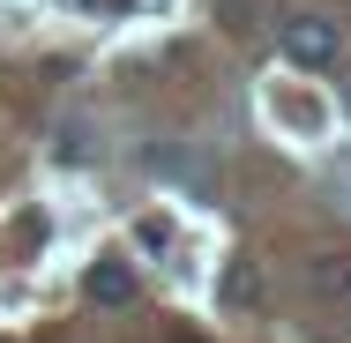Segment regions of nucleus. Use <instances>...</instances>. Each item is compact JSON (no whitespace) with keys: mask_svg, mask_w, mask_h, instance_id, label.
Instances as JSON below:
<instances>
[{"mask_svg":"<svg viewBox=\"0 0 351 343\" xmlns=\"http://www.w3.org/2000/svg\"><path fill=\"white\" fill-rule=\"evenodd\" d=\"M277 45H284V60H291V68H337V60H344V23H337V15L299 8V15H284Z\"/></svg>","mask_w":351,"mask_h":343,"instance_id":"obj_1","label":"nucleus"},{"mask_svg":"<svg viewBox=\"0 0 351 343\" xmlns=\"http://www.w3.org/2000/svg\"><path fill=\"white\" fill-rule=\"evenodd\" d=\"M82 291H90V306H135V269L120 254H97L90 276H82Z\"/></svg>","mask_w":351,"mask_h":343,"instance_id":"obj_2","label":"nucleus"},{"mask_svg":"<svg viewBox=\"0 0 351 343\" xmlns=\"http://www.w3.org/2000/svg\"><path fill=\"white\" fill-rule=\"evenodd\" d=\"M217 298H224V306H239V314H247V306H254V298H262V269H254V262H247V254H232V262H224V276H217Z\"/></svg>","mask_w":351,"mask_h":343,"instance_id":"obj_3","label":"nucleus"},{"mask_svg":"<svg viewBox=\"0 0 351 343\" xmlns=\"http://www.w3.org/2000/svg\"><path fill=\"white\" fill-rule=\"evenodd\" d=\"M149 172H157V179H187V187H202V164H195L187 149H149Z\"/></svg>","mask_w":351,"mask_h":343,"instance_id":"obj_4","label":"nucleus"}]
</instances>
